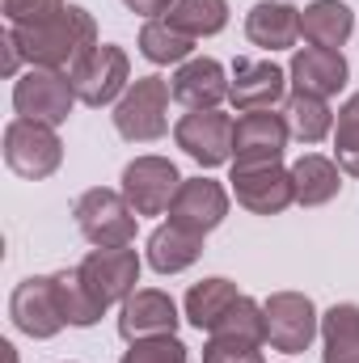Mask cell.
<instances>
[{"label":"cell","mask_w":359,"mask_h":363,"mask_svg":"<svg viewBox=\"0 0 359 363\" xmlns=\"http://www.w3.org/2000/svg\"><path fill=\"white\" fill-rule=\"evenodd\" d=\"M72 106H77V89H72L68 72L30 68L13 85V110H17V118H34V123L60 127V123H68Z\"/></svg>","instance_id":"cell-6"},{"label":"cell","mask_w":359,"mask_h":363,"mask_svg":"<svg viewBox=\"0 0 359 363\" xmlns=\"http://www.w3.org/2000/svg\"><path fill=\"white\" fill-rule=\"evenodd\" d=\"M26 64L30 68H55V72H72L93 47H97V21L89 9L81 4H64L60 13L30 21V26H9Z\"/></svg>","instance_id":"cell-1"},{"label":"cell","mask_w":359,"mask_h":363,"mask_svg":"<svg viewBox=\"0 0 359 363\" xmlns=\"http://www.w3.org/2000/svg\"><path fill=\"white\" fill-rule=\"evenodd\" d=\"M347 77H351L347 55L343 51H330V47H304V51L292 55V68H287L292 89L309 93V97H326V101L334 93H343Z\"/></svg>","instance_id":"cell-16"},{"label":"cell","mask_w":359,"mask_h":363,"mask_svg":"<svg viewBox=\"0 0 359 363\" xmlns=\"http://www.w3.org/2000/svg\"><path fill=\"white\" fill-rule=\"evenodd\" d=\"M0 9H4L9 26H30V21H43L51 13H60L64 0H0Z\"/></svg>","instance_id":"cell-32"},{"label":"cell","mask_w":359,"mask_h":363,"mask_svg":"<svg viewBox=\"0 0 359 363\" xmlns=\"http://www.w3.org/2000/svg\"><path fill=\"white\" fill-rule=\"evenodd\" d=\"M224 216H228V190H224L220 182L182 178L178 194H174V203H170V220H174V224L207 237L211 228L224 224Z\"/></svg>","instance_id":"cell-15"},{"label":"cell","mask_w":359,"mask_h":363,"mask_svg":"<svg viewBox=\"0 0 359 363\" xmlns=\"http://www.w3.org/2000/svg\"><path fill=\"white\" fill-rule=\"evenodd\" d=\"M170 81L165 77H140L114 101V131L131 144H153L170 131Z\"/></svg>","instance_id":"cell-2"},{"label":"cell","mask_w":359,"mask_h":363,"mask_svg":"<svg viewBox=\"0 0 359 363\" xmlns=\"http://www.w3.org/2000/svg\"><path fill=\"white\" fill-rule=\"evenodd\" d=\"M287 93V72L270 60H237L233 64V81H228V101L245 114V110H270L275 101H283Z\"/></svg>","instance_id":"cell-17"},{"label":"cell","mask_w":359,"mask_h":363,"mask_svg":"<svg viewBox=\"0 0 359 363\" xmlns=\"http://www.w3.org/2000/svg\"><path fill=\"white\" fill-rule=\"evenodd\" d=\"M203 254V233H190L182 224H161L153 237H148V267L157 274H178L186 267H194Z\"/></svg>","instance_id":"cell-20"},{"label":"cell","mask_w":359,"mask_h":363,"mask_svg":"<svg viewBox=\"0 0 359 363\" xmlns=\"http://www.w3.org/2000/svg\"><path fill=\"white\" fill-rule=\"evenodd\" d=\"M190 51H194V38L182 34L170 17L144 21V30H140V55L148 64H186Z\"/></svg>","instance_id":"cell-26"},{"label":"cell","mask_w":359,"mask_h":363,"mask_svg":"<svg viewBox=\"0 0 359 363\" xmlns=\"http://www.w3.org/2000/svg\"><path fill=\"white\" fill-rule=\"evenodd\" d=\"M203 363H267V359H263V342L211 334L207 347H203Z\"/></svg>","instance_id":"cell-30"},{"label":"cell","mask_w":359,"mask_h":363,"mask_svg":"<svg viewBox=\"0 0 359 363\" xmlns=\"http://www.w3.org/2000/svg\"><path fill=\"white\" fill-rule=\"evenodd\" d=\"M55 287H60V304H64L68 325L89 330V325H97V321H101V313H106V308L97 304V296L85 287V279H81V271H77V267L55 274Z\"/></svg>","instance_id":"cell-28"},{"label":"cell","mask_w":359,"mask_h":363,"mask_svg":"<svg viewBox=\"0 0 359 363\" xmlns=\"http://www.w3.org/2000/svg\"><path fill=\"white\" fill-rule=\"evenodd\" d=\"M334 161L343 174L359 178V93L347 97V106L338 110V127H334Z\"/></svg>","instance_id":"cell-29"},{"label":"cell","mask_w":359,"mask_h":363,"mask_svg":"<svg viewBox=\"0 0 359 363\" xmlns=\"http://www.w3.org/2000/svg\"><path fill=\"white\" fill-rule=\"evenodd\" d=\"M9 317L21 334L30 338H55L68 317H64V304H60V287H55V274H34V279H21L9 296Z\"/></svg>","instance_id":"cell-8"},{"label":"cell","mask_w":359,"mask_h":363,"mask_svg":"<svg viewBox=\"0 0 359 363\" xmlns=\"http://www.w3.org/2000/svg\"><path fill=\"white\" fill-rule=\"evenodd\" d=\"M21 47H17V38H13V30L4 34V77H17V68H21Z\"/></svg>","instance_id":"cell-34"},{"label":"cell","mask_w":359,"mask_h":363,"mask_svg":"<svg viewBox=\"0 0 359 363\" xmlns=\"http://www.w3.org/2000/svg\"><path fill=\"white\" fill-rule=\"evenodd\" d=\"M123 4H127L131 13H140V17H148V21H153V17H165L178 0H123Z\"/></svg>","instance_id":"cell-33"},{"label":"cell","mask_w":359,"mask_h":363,"mask_svg":"<svg viewBox=\"0 0 359 363\" xmlns=\"http://www.w3.org/2000/svg\"><path fill=\"white\" fill-rule=\"evenodd\" d=\"M182 186V174L174 161L165 157H136L127 169H123V194L127 203L136 207V216H165L174 194Z\"/></svg>","instance_id":"cell-10"},{"label":"cell","mask_w":359,"mask_h":363,"mask_svg":"<svg viewBox=\"0 0 359 363\" xmlns=\"http://www.w3.org/2000/svg\"><path fill=\"white\" fill-rule=\"evenodd\" d=\"M263 313H267V342L283 355H304L321 330V317L304 291H275L270 300H263Z\"/></svg>","instance_id":"cell-7"},{"label":"cell","mask_w":359,"mask_h":363,"mask_svg":"<svg viewBox=\"0 0 359 363\" xmlns=\"http://www.w3.org/2000/svg\"><path fill=\"white\" fill-rule=\"evenodd\" d=\"M68 81H72L81 106L101 110V106H110V101H118V97L127 93V85H131V60H127L123 47L97 43L89 55L68 72Z\"/></svg>","instance_id":"cell-5"},{"label":"cell","mask_w":359,"mask_h":363,"mask_svg":"<svg viewBox=\"0 0 359 363\" xmlns=\"http://www.w3.org/2000/svg\"><path fill=\"white\" fill-rule=\"evenodd\" d=\"M245 38L263 51H287L300 38V9L287 0H258L245 13Z\"/></svg>","instance_id":"cell-19"},{"label":"cell","mask_w":359,"mask_h":363,"mask_svg":"<svg viewBox=\"0 0 359 363\" xmlns=\"http://www.w3.org/2000/svg\"><path fill=\"white\" fill-rule=\"evenodd\" d=\"M178 304L157 291V287H140L123 300L118 308V334L127 342H144V338H170L178 330Z\"/></svg>","instance_id":"cell-14"},{"label":"cell","mask_w":359,"mask_h":363,"mask_svg":"<svg viewBox=\"0 0 359 363\" xmlns=\"http://www.w3.org/2000/svg\"><path fill=\"white\" fill-rule=\"evenodd\" d=\"M72 216H77V228L81 237L89 241L93 250H118V245H131L136 241V207L127 203L123 190H106V186H93L85 190L77 203H72Z\"/></svg>","instance_id":"cell-3"},{"label":"cell","mask_w":359,"mask_h":363,"mask_svg":"<svg viewBox=\"0 0 359 363\" xmlns=\"http://www.w3.org/2000/svg\"><path fill=\"white\" fill-rule=\"evenodd\" d=\"M292 131L287 118L275 110H245L233 127V165H270L283 161Z\"/></svg>","instance_id":"cell-13"},{"label":"cell","mask_w":359,"mask_h":363,"mask_svg":"<svg viewBox=\"0 0 359 363\" xmlns=\"http://www.w3.org/2000/svg\"><path fill=\"white\" fill-rule=\"evenodd\" d=\"M283 118H287V131L300 140V144H321L330 131H334V110L326 97H309V93H292L287 106H283Z\"/></svg>","instance_id":"cell-25"},{"label":"cell","mask_w":359,"mask_h":363,"mask_svg":"<svg viewBox=\"0 0 359 363\" xmlns=\"http://www.w3.org/2000/svg\"><path fill=\"white\" fill-rule=\"evenodd\" d=\"M292 186H296L300 207H326L343 190V169H338V161H330L321 152H304L292 165Z\"/></svg>","instance_id":"cell-21"},{"label":"cell","mask_w":359,"mask_h":363,"mask_svg":"<svg viewBox=\"0 0 359 363\" xmlns=\"http://www.w3.org/2000/svg\"><path fill=\"white\" fill-rule=\"evenodd\" d=\"M118 363H190L186 347L178 338H144V342H131V351L123 355Z\"/></svg>","instance_id":"cell-31"},{"label":"cell","mask_w":359,"mask_h":363,"mask_svg":"<svg viewBox=\"0 0 359 363\" xmlns=\"http://www.w3.org/2000/svg\"><path fill=\"white\" fill-rule=\"evenodd\" d=\"M233 194L245 211L254 216H279L296 203V186H292V169H283V161L270 165H233Z\"/></svg>","instance_id":"cell-11"},{"label":"cell","mask_w":359,"mask_h":363,"mask_svg":"<svg viewBox=\"0 0 359 363\" xmlns=\"http://www.w3.org/2000/svg\"><path fill=\"white\" fill-rule=\"evenodd\" d=\"M165 17L182 34H190L199 43V38H211V34H220L228 26V0H178Z\"/></svg>","instance_id":"cell-27"},{"label":"cell","mask_w":359,"mask_h":363,"mask_svg":"<svg viewBox=\"0 0 359 363\" xmlns=\"http://www.w3.org/2000/svg\"><path fill=\"white\" fill-rule=\"evenodd\" d=\"M351 30H355V13L343 0H313L300 13V34L309 38V47L343 51V43L351 38Z\"/></svg>","instance_id":"cell-22"},{"label":"cell","mask_w":359,"mask_h":363,"mask_svg":"<svg viewBox=\"0 0 359 363\" xmlns=\"http://www.w3.org/2000/svg\"><path fill=\"white\" fill-rule=\"evenodd\" d=\"M241 300V291H237V283H228V279H203V283H194L190 291H186V321L194 325V330H207V334H216L220 330V321L233 313V304Z\"/></svg>","instance_id":"cell-23"},{"label":"cell","mask_w":359,"mask_h":363,"mask_svg":"<svg viewBox=\"0 0 359 363\" xmlns=\"http://www.w3.org/2000/svg\"><path fill=\"white\" fill-rule=\"evenodd\" d=\"M170 89H174V97L186 110H220V101L228 97V72H224L220 60L194 55V60L178 64Z\"/></svg>","instance_id":"cell-18"},{"label":"cell","mask_w":359,"mask_h":363,"mask_svg":"<svg viewBox=\"0 0 359 363\" xmlns=\"http://www.w3.org/2000/svg\"><path fill=\"white\" fill-rule=\"evenodd\" d=\"M60 161H64V144L55 127L34 123V118H13L4 127V165L17 178L43 182L60 169Z\"/></svg>","instance_id":"cell-4"},{"label":"cell","mask_w":359,"mask_h":363,"mask_svg":"<svg viewBox=\"0 0 359 363\" xmlns=\"http://www.w3.org/2000/svg\"><path fill=\"white\" fill-rule=\"evenodd\" d=\"M77 271H81L85 287L97 296L101 308L123 304L131 291H140V287H136V283H140V254H136L131 245H118V250H93Z\"/></svg>","instance_id":"cell-12"},{"label":"cell","mask_w":359,"mask_h":363,"mask_svg":"<svg viewBox=\"0 0 359 363\" xmlns=\"http://www.w3.org/2000/svg\"><path fill=\"white\" fill-rule=\"evenodd\" d=\"M233 127L237 123L224 110H190L178 118L174 140L190 161H199L203 169H216V165L233 161Z\"/></svg>","instance_id":"cell-9"},{"label":"cell","mask_w":359,"mask_h":363,"mask_svg":"<svg viewBox=\"0 0 359 363\" xmlns=\"http://www.w3.org/2000/svg\"><path fill=\"white\" fill-rule=\"evenodd\" d=\"M321 363H359V304H334L321 317Z\"/></svg>","instance_id":"cell-24"}]
</instances>
